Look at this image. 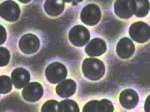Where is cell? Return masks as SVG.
<instances>
[{
	"label": "cell",
	"instance_id": "5bb4252c",
	"mask_svg": "<svg viewBox=\"0 0 150 112\" xmlns=\"http://www.w3.org/2000/svg\"><path fill=\"white\" fill-rule=\"evenodd\" d=\"M120 102L125 108L131 109L137 105L139 97L137 92L132 89H126L121 93Z\"/></svg>",
	"mask_w": 150,
	"mask_h": 112
},
{
	"label": "cell",
	"instance_id": "5b68a950",
	"mask_svg": "<svg viewBox=\"0 0 150 112\" xmlns=\"http://www.w3.org/2000/svg\"><path fill=\"white\" fill-rule=\"evenodd\" d=\"M90 39V32L83 26H75L69 31V39L74 46L83 47L86 44Z\"/></svg>",
	"mask_w": 150,
	"mask_h": 112
},
{
	"label": "cell",
	"instance_id": "7402d4cb",
	"mask_svg": "<svg viewBox=\"0 0 150 112\" xmlns=\"http://www.w3.org/2000/svg\"><path fill=\"white\" fill-rule=\"evenodd\" d=\"M0 27H1V29H0V35H1V36H0V41H1V43H0V44H3L6 39V32L2 25L0 26Z\"/></svg>",
	"mask_w": 150,
	"mask_h": 112
},
{
	"label": "cell",
	"instance_id": "ffe728a7",
	"mask_svg": "<svg viewBox=\"0 0 150 112\" xmlns=\"http://www.w3.org/2000/svg\"><path fill=\"white\" fill-rule=\"evenodd\" d=\"M59 103L56 100H49L45 102L41 107L42 112H56L58 111Z\"/></svg>",
	"mask_w": 150,
	"mask_h": 112
},
{
	"label": "cell",
	"instance_id": "ba28073f",
	"mask_svg": "<svg viewBox=\"0 0 150 112\" xmlns=\"http://www.w3.org/2000/svg\"><path fill=\"white\" fill-rule=\"evenodd\" d=\"M114 8L116 16L123 20L132 17L136 10L133 0H116Z\"/></svg>",
	"mask_w": 150,
	"mask_h": 112
},
{
	"label": "cell",
	"instance_id": "52a82bcc",
	"mask_svg": "<svg viewBox=\"0 0 150 112\" xmlns=\"http://www.w3.org/2000/svg\"><path fill=\"white\" fill-rule=\"evenodd\" d=\"M40 47V39L36 35L33 34L24 35L19 41V48L22 52L27 55L36 52Z\"/></svg>",
	"mask_w": 150,
	"mask_h": 112
},
{
	"label": "cell",
	"instance_id": "3957f363",
	"mask_svg": "<svg viewBox=\"0 0 150 112\" xmlns=\"http://www.w3.org/2000/svg\"><path fill=\"white\" fill-rule=\"evenodd\" d=\"M129 34L135 42L144 43L150 39V27L144 22H134L129 27Z\"/></svg>",
	"mask_w": 150,
	"mask_h": 112
},
{
	"label": "cell",
	"instance_id": "9c48e42d",
	"mask_svg": "<svg viewBox=\"0 0 150 112\" xmlns=\"http://www.w3.org/2000/svg\"><path fill=\"white\" fill-rule=\"evenodd\" d=\"M22 95L26 101L36 102L43 96V88L38 82H31L23 88Z\"/></svg>",
	"mask_w": 150,
	"mask_h": 112
},
{
	"label": "cell",
	"instance_id": "44dd1931",
	"mask_svg": "<svg viewBox=\"0 0 150 112\" xmlns=\"http://www.w3.org/2000/svg\"><path fill=\"white\" fill-rule=\"evenodd\" d=\"M10 60V54L9 50L3 47L0 48V66L7 65Z\"/></svg>",
	"mask_w": 150,
	"mask_h": 112
},
{
	"label": "cell",
	"instance_id": "8fae6325",
	"mask_svg": "<svg viewBox=\"0 0 150 112\" xmlns=\"http://www.w3.org/2000/svg\"><path fill=\"white\" fill-rule=\"evenodd\" d=\"M135 48L133 41L128 37H123L118 43L116 52L119 57L123 59H128L134 52Z\"/></svg>",
	"mask_w": 150,
	"mask_h": 112
},
{
	"label": "cell",
	"instance_id": "2e32d148",
	"mask_svg": "<svg viewBox=\"0 0 150 112\" xmlns=\"http://www.w3.org/2000/svg\"><path fill=\"white\" fill-rule=\"evenodd\" d=\"M64 6L63 0H46L44 4V9L47 15L56 17L63 12Z\"/></svg>",
	"mask_w": 150,
	"mask_h": 112
},
{
	"label": "cell",
	"instance_id": "e0dca14e",
	"mask_svg": "<svg viewBox=\"0 0 150 112\" xmlns=\"http://www.w3.org/2000/svg\"><path fill=\"white\" fill-rule=\"evenodd\" d=\"M135 5L136 10L134 15L139 18L146 16L149 12L150 4L149 0H133Z\"/></svg>",
	"mask_w": 150,
	"mask_h": 112
},
{
	"label": "cell",
	"instance_id": "7a4b0ae2",
	"mask_svg": "<svg viewBox=\"0 0 150 112\" xmlns=\"http://www.w3.org/2000/svg\"><path fill=\"white\" fill-rule=\"evenodd\" d=\"M68 71L65 65L58 62L50 64L45 70V76L49 82L56 84L64 80L67 76Z\"/></svg>",
	"mask_w": 150,
	"mask_h": 112
},
{
	"label": "cell",
	"instance_id": "277c9868",
	"mask_svg": "<svg viewBox=\"0 0 150 112\" xmlns=\"http://www.w3.org/2000/svg\"><path fill=\"white\" fill-rule=\"evenodd\" d=\"M101 18L100 8L95 4H87L83 8L80 15L81 20L84 24L91 26L97 24Z\"/></svg>",
	"mask_w": 150,
	"mask_h": 112
},
{
	"label": "cell",
	"instance_id": "9a60e30c",
	"mask_svg": "<svg viewBox=\"0 0 150 112\" xmlns=\"http://www.w3.org/2000/svg\"><path fill=\"white\" fill-rule=\"evenodd\" d=\"M76 83L71 79H66L59 83L56 86V93L62 98L72 96L76 92Z\"/></svg>",
	"mask_w": 150,
	"mask_h": 112
},
{
	"label": "cell",
	"instance_id": "30bf717a",
	"mask_svg": "<svg viewBox=\"0 0 150 112\" xmlns=\"http://www.w3.org/2000/svg\"><path fill=\"white\" fill-rule=\"evenodd\" d=\"M115 110L112 102L109 100L103 99L92 100L88 102L83 108V112H113Z\"/></svg>",
	"mask_w": 150,
	"mask_h": 112
},
{
	"label": "cell",
	"instance_id": "d4e9b609",
	"mask_svg": "<svg viewBox=\"0 0 150 112\" xmlns=\"http://www.w3.org/2000/svg\"><path fill=\"white\" fill-rule=\"evenodd\" d=\"M18 1H20V2H21V3H22L26 4V3H28L30 2L31 0H18Z\"/></svg>",
	"mask_w": 150,
	"mask_h": 112
},
{
	"label": "cell",
	"instance_id": "cb8c5ba5",
	"mask_svg": "<svg viewBox=\"0 0 150 112\" xmlns=\"http://www.w3.org/2000/svg\"><path fill=\"white\" fill-rule=\"evenodd\" d=\"M64 3H73V4H76V3L82 2L83 0H63Z\"/></svg>",
	"mask_w": 150,
	"mask_h": 112
},
{
	"label": "cell",
	"instance_id": "7c38bea8",
	"mask_svg": "<svg viewBox=\"0 0 150 112\" xmlns=\"http://www.w3.org/2000/svg\"><path fill=\"white\" fill-rule=\"evenodd\" d=\"M30 74L27 70L24 68L19 67L11 73V80L15 88L20 89L25 87L30 80Z\"/></svg>",
	"mask_w": 150,
	"mask_h": 112
},
{
	"label": "cell",
	"instance_id": "603a6c76",
	"mask_svg": "<svg viewBox=\"0 0 150 112\" xmlns=\"http://www.w3.org/2000/svg\"><path fill=\"white\" fill-rule=\"evenodd\" d=\"M144 111L150 112V95L147 97L144 104Z\"/></svg>",
	"mask_w": 150,
	"mask_h": 112
},
{
	"label": "cell",
	"instance_id": "d6986e66",
	"mask_svg": "<svg viewBox=\"0 0 150 112\" xmlns=\"http://www.w3.org/2000/svg\"><path fill=\"white\" fill-rule=\"evenodd\" d=\"M8 76H1L0 77V92L1 94H6L12 89V82Z\"/></svg>",
	"mask_w": 150,
	"mask_h": 112
},
{
	"label": "cell",
	"instance_id": "8992f818",
	"mask_svg": "<svg viewBox=\"0 0 150 112\" xmlns=\"http://www.w3.org/2000/svg\"><path fill=\"white\" fill-rule=\"evenodd\" d=\"M21 15L20 8L18 4L11 0L2 3L0 5V16L9 22L18 20Z\"/></svg>",
	"mask_w": 150,
	"mask_h": 112
},
{
	"label": "cell",
	"instance_id": "4fadbf2b",
	"mask_svg": "<svg viewBox=\"0 0 150 112\" xmlns=\"http://www.w3.org/2000/svg\"><path fill=\"white\" fill-rule=\"evenodd\" d=\"M106 49L107 46L105 41L96 37L88 44L85 48V52L90 57H96L104 54Z\"/></svg>",
	"mask_w": 150,
	"mask_h": 112
},
{
	"label": "cell",
	"instance_id": "6da1fadb",
	"mask_svg": "<svg viewBox=\"0 0 150 112\" xmlns=\"http://www.w3.org/2000/svg\"><path fill=\"white\" fill-rule=\"evenodd\" d=\"M82 71L84 76L89 80H98L105 73V64L101 60L96 58H86L83 60Z\"/></svg>",
	"mask_w": 150,
	"mask_h": 112
},
{
	"label": "cell",
	"instance_id": "ac0fdd59",
	"mask_svg": "<svg viewBox=\"0 0 150 112\" xmlns=\"http://www.w3.org/2000/svg\"><path fill=\"white\" fill-rule=\"evenodd\" d=\"M59 112H79V108L76 102L71 100H64L59 103Z\"/></svg>",
	"mask_w": 150,
	"mask_h": 112
}]
</instances>
